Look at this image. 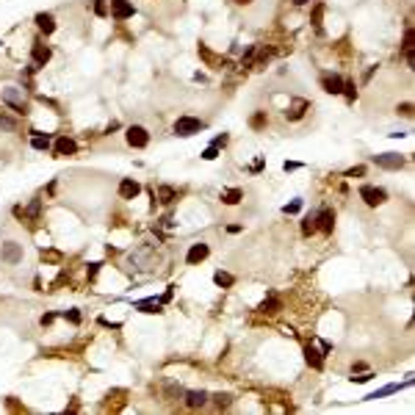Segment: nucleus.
Segmentation results:
<instances>
[{
	"mask_svg": "<svg viewBox=\"0 0 415 415\" xmlns=\"http://www.w3.org/2000/svg\"><path fill=\"white\" fill-rule=\"evenodd\" d=\"M299 208H302V199H294L291 205H285V213H296Z\"/></svg>",
	"mask_w": 415,
	"mask_h": 415,
	"instance_id": "32",
	"label": "nucleus"
},
{
	"mask_svg": "<svg viewBox=\"0 0 415 415\" xmlns=\"http://www.w3.org/2000/svg\"><path fill=\"white\" fill-rule=\"evenodd\" d=\"M213 282H216L219 288H230V285L236 282V277H233V274H227V271H216V274H213Z\"/></svg>",
	"mask_w": 415,
	"mask_h": 415,
	"instance_id": "20",
	"label": "nucleus"
},
{
	"mask_svg": "<svg viewBox=\"0 0 415 415\" xmlns=\"http://www.w3.org/2000/svg\"><path fill=\"white\" fill-rule=\"evenodd\" d=\"M158 199H161L163 205L175 202V188H169V186H161V188H158Z\"/></svg>",
	"mask_w": 415,
	"mask_h": 415,
	"instance_id": "21",
	"label": "nucleus"
},
{
	"mask_svg": "<svg viewBox=\"0 0 415 415\" xmlns=\"http://www.w3.org/2000/svg\"><path fill=\"white\" fill-rule=\"evenodd\" d=\"M78 153V144L67 136H61L59 141H56V155H75Z\"/></svg>",
	"mask_w": 415,
	"mask_h": 415,
	"instance_id": "15",
	"label": "nucleus"
},
{
	"mask_svg": "<svg viewBox=\"0 0 415 415\" xmlns=\"http://www.w3.org/2000/svg\"><path fill=\"white\" fill-rule=\"evenodd\" d=\"M360 197H363V202L368 208H376V205L385 202V191L382 188H374V186H363L360 188Z\"/></svg>",
	"mask_w": 415,
	"mask_h": 415,
	"instance_id": "7",
	"label": "nucleus"
},
{
	"mask_svg": "<svg viewBox=\"0 0 415 415\" xmlns=\"http://www.w3.org/2000/svg\"><path fill=\"white\" fill-rule=\"evenodd\" d=\"M316 227L321 230L324 236H330L332 227H335V213H332L330 208H321V211L316 213Z\"/></svg>",
	"mask_w": 415,
	"mask_h": 415,
	"instance_id": "8",
	"label": "nucleus"
},
{
	"mask_svg": "<svg viewBox=\"0 0 415 415\" xmlns=\"http://www.w3.org/2000/svg\"><path fill=\"white\" fill-rule=\"evenodd\" d=\"M22 244H17V241H6V244H0V260L9 263V266H17V263H22Z\"/></svg>",
	"mask_w": 415,
	"mask_h": 415,
	"instance_id": "2",
	"label": "nucleus"
},
{
	"mask_svg": "<svg viewBox=\"0 0 415 415\" xmlns=\"http://www.w3.org/2000/svg\"><path fill=\"white\" fill-rule=\"evenodd\" d=\"M208 255H211V246L205 244V241L191 244V249H188V255H186V263H188V266H197V263H202Z\"/></svg>",
	"mask_w": 415,
	"mask_h": 415,
	"instance_id": "6",
	"label": "nucleus"
},
{
	"mask_svg": "<svg viewBox=\"0 0 415 415\" xmlns=\"http://www.w3.org/2000/svg\"><path fill=\"white\" fill-rule=\"evenodd\" d=\"M50 56H53V50H50V47H47V44L36 42V44H34V50H31V59H34V69L44 67V64L50 61Z\"/></svg>",
	"mask_w": 415,
	"mask_h": 415,
	"instance_id": "9",
	"label": "nucleus"
},
{
	"mask_svg": "<svg viewBox=\"0 0 415 415\" xmlns=\"http://www.w3.org/2000/svg\"><path fill=\"white\" fill-rule=\"evenodd\" d=\"M316 230H318L316 227V216H307V219L302 221V233H305V236H313Z\"/></svg>",
	"mask_w": 415,
	"mask_h": 415,
	"instance_id": "24",
	"label": "nucleus"
},
{
	"mask_svg": "<svg viewBox=\"0 0 415 415\" xmlns=\"http://www.w3.org/2000/svg\"><path fill=\"white\" fill-rule=\"evenodd\" d=\"M307 108H310V102H307V100H296L288 111H285V117H288L291 122H296V119L305 117V111H307Z\"/></svg>",
	"mask_w": 415,
	"mask_h": 415,
	"instance_id": "16",
	"label": "nucleus"
},
{
	"mask_svg": "<svg viewBox=\"0 0 415 415\" xmlns=\"http://www.w3.org/2000/svg\"><path fill=\"white\" fill-rule=\"evenodd\" d=\"M31 147H34V150H47V147H50V136H34V138H31Z\"/></svg>",
	"mask_w": 415,
	"mask_h": 415,
	"instance_id": "22",
	"label": "nucleus"
},
{
	"mask_svg": "<svg viewBox=\"0 0 415 415\" xmlns=\"http://www.w3.org/2000/svg\"><path fill=\"white\" fill-rule=\"evenodd\" d=\"M205 401H208V393H205V390H188V393H186V404L191 407V410L202 407Z\"/></svg>",
	"mask_w": 415,
	"mask_h": 415,
	"instance_id": "17",
	"label": "nucleus"
},
{
	"mask_svg": "<svg viewBox=\"0 0 415 415\" xmlns=\"http://www.w3.org/2000/svg\"><path fill=\"white\" fill-rule=\"evenodd\" d=\"M94 11H97L100 17H105V0H97V3H94Z\"/></svg>",
	"mask_w": 415,
	"mask_h": 415,
	"instance_id": "34",
	"label": "nucleus"
},
{
	"mask_svg": "<svg viewBox=\"0 0 415 415\" xmlns=\"http://www.w3.org/2000/svg\"><path fill=\"white\" fill-rule=\"evenodd\" d=\"M138 191H141V186H138L133 178H125L119 183V197H122V199H133V197H138Z\"/></svg>",
	"mask_w": 415,
	"mask_h": 415,
	"instance_id": "12",
	"label": "nucleus"
},
{
	"mask_svg": "<svg viewBox=\"0 0 415 415\" xmlns=\"http://www.w3.org/2000/svg\"><path fill=\"white\" fill-rule=\"evenodd\" d=\"M282 310V302L277 296H269V299H263V305H260V313L266 316H274V313H280Z\"/></svg>",
	"mask_w": 415,
	"mask_h": 415,
	"instance_id": "18",
	"label": "nucleus"
},
{
	"mask_svg": "<svg viewBox=\"0 0 415 415\" xmlns=\"http://www.w3.org/2000/svg\"><path fill=\"white\" fill-rule=\"evenodd\" d=\"M263 122H266V114H255L252 117V127H260Z\"/></svg>",
	"mask_w": 415,
	"mask_h": 415,
	"instance_id": "33",
	"label": "nucleus"
},
{
	"mask_svg": "<svg viewBox=\"0 0 415 415\" xmlns=\"http://www.w3.org/2000/svg\"><path fill=\"white\" fill-rule=\"evenodd\" d=\"M125 138H127V144L136 147V150H144V147L150 144V133H147L141 125H130L127 127V133H125Z\"/></svg>",
	"mask_w": 415,
	"mask_h": 415,
	"instance_id": "3",
	"label": "nucleus"
},
{
	"mask_svg": "<svg viewBox=\"0 0 415 415\" xmlns=\"http://www.w3.org/2000/svg\"><path fill=\"white\" fill-rule=\"evenodd\" d=\"M233 3H236V6H249L252 0H233Z\"/></svg>",
	"mask_w": 415,
	"mask_h": 415,
	"instance_id": "37",
	"label": "nucleus"
},
{
	"mask_svg": "<svg viewBox=\"0 0 415 415\" xmlns=\"http://www.w3.org/2000/svg\"><path fill=\"white\" fill-rule=\"evenodd\" d=\"M111 14H114V20H127V17H133V3H130V0H114V6H111Z\"/></svg>",
	"mask_w": 415,
	"mask_h": 415,
	"instance_id": "10",
	"label": "nucleus"
},
{
	"mask_svg": "<svg viewBox=\"0 0 415 415\" xmlns=\"http://www.w3.org/2000/svg\"><path fill=\"white\" fill-rule=\"evenodd\" d=\"M213 401H216L219 410H227V407L233 404V396H230V393H219V396H213Z\"/></svg>",
	"mask_w": 415,
	"mask_h": 415,
	"instance_id": "23",
	"label": "nucleus"
},
{
	"mask_svg": "<svg viewBox=\"0 0 415 415\" xmlns=\"http://www.w3.org/2000/svg\"><path fill=\"white\" fill-rule=\"evenodd\" d=\"M305 360H307L310 368H316V371H321L324 368V355L318 352V349H313V346H305Z\"/></svg>",
	"mask_w": 415,
	"mask_h": 415,
	"instance_id": "14",
	"label": "nucleus"
},
{
	"mask_svg": "<svg viewBox=\"0 0 415 415\" xmlns=\"http://www.w3.org/2000/svg\"><path fill=\"white\" fill-rule=\"evenodd\" d=\"M321 89L327 94H340L343 92V78L340 75H324L321 78Z\"/></svg>",
	"mask_w": 415,
	"mask_h": 415,
	"instance_id": "11",
	"label": "nucleus"
},
{
	"mask_svg": "<svg viewBox=\"0 0 415 415\" xmlns=\"http://www.w3.org/2000/svg\"><path fill=\"white\" fill-rule=\"evenodd\" d=\"M343 92H346V100H349V102H355L357 89H355V83H352V80H346V83H343Z\"/></svg>",
	"mask_w": 415,
	"mask_h": 415,
	"instance_id": "27",
	"label": "nucleus"
},
{
	"mask_svg": "<svg viewBox=\"0 0 415 415\" xmlns=\"http://www.w3.org/2000/svg\"><path fill=\"white\" fill-rule=\"evenodd\" d=\"M216 155H219V147H208V150H205V153H202V158H205V161H213V158H216Z\"/></svg>",
	"mask_w": 415,
	"mask_h": 415,
	"instance_id": "28",
	"label": "nucleus"
},
{
	"mask_svg": "<svg viewBox=\"0 0 415 415\" xmlns=\"http://www.w3.org/2000/svg\"><path fill=\"white\" fill-rule=\"evenodd\" d=\"M36 28H39V31H42L44 36H50L53 31H56V17H53V14H36Z\"/></svg>",
	"mask_w": 415,
	"mask_h": 415,
	"instance_id": "13",
	"label": "nucleus"
},
{
	"mask_svg": "<svg viewBox=\"0 0 415 415\" xmlns=\"http://www.w3.org/2000/svg\"><path fill=\"white\" fill-rule=\"evenodd\" d=\"M202 127H205V125L199 122V119H194V117H180L178 122H175V127H172V130H175L178 136H194V133H199Z\"/></svg>",
	"mask_w": 415,
	"mask_h": 415,
	"instance_id": "4",
	"label": "nucleus"
},
{
	"mask_svg": "<svg viewBox=\"0 0 415 415\" xmlns=\"http://www.w3.org/2000/svg\"><path fill=\"white\" fill-rule=\"evenodd\" d=\"M39 211H42V199H34V202L28 205L25 216H31V219H36V216H39Z\"/></svg>",
	"mask_w": 415,
	"mask_h": 415,
	"instance_id": "25",
	"label": "nucleus"
},
{
	"mask_svg": "<svg viewBox=\"0 0 415 415\" xmlns=\"http://www.w3.org/2000/svg\"><path fill=\"white\" fill-rule=\"evenodd\" d=\"M0 127H3V130H17V122L9 119L6 114H0Z\"/></svg>",
	"mask_w": 415,
	"mask_h": 415,
	"instance_id": "26",
	"label": "nucleus"
},
{
	"mask_svg": "<svg viewBox=\"0 0 415 415\" xmlns=\"http://www.w3.org/2000/svg\"><path fill=\"white\" fill-rule=\"evenodd\" d=\"M0 100L6 102V105H11L14 108V114H28V102H25V94H22V89L20 86H3V92H0Z\"/></svg>",
	"mask_w": 415,
	"mask_h": 415,
	"instance_id": "1",
	"label": "nucleus"
},
{
	"mask_svg": "<svg viewBox=\"0 0 415 415\" xmlns=\"http://www.w3.org/2000/svg\"><path fill=\"white\" fill-rule=\"evenodd\" d=\"M363 175H365V166H355V169L346 172V178H363Z\"/></svg>",
	"mask_w": 415,
	"mask_h": 415,
	"instance_id": "29",
	"label": "nucleus"
},
{
	"mask_svg": "<svg viewBox=\"0 0 415 415\" xmlns=\"http://www.w3.org/2000/svg\"><path fill=\"white\" fill-rule=\"evenodd\" d=\"M374 163L382 166V169H401L404 166V158L396 153H382V155H374Z\"/></svg>",
	"mask_w": 415,
	"mask_h": 415,
	"instance_id": "5",
	"label": "nucleus"
},
{
	"mask_svg": "<svg viewBox=\"0 0 415 415\" xmlns=\"http://www.w3.org/2000/svg\"><path fill=\"white\" fill-rule=\"evenodd\" d=\"M398 114H401V117H413V105H410V102H404V105H398Z\"/></svg>",
	"mask_w": 415,
	"mask_h": 415,
	"instance_id": "31",
	"label": "nucleus"
},
{
	"mask_svg": "<svg viewBox=\"0 0 415 415\" xmlns=\"http://www.w3.org/2000/svg\"><path fill=\"white\" fill-rule=\"evenodd\" d=\"M224 144H227V136H224V133L213 138V147H224Z\"/></svg>",
	"mask_w": 415,
	"mask_h": 415,
	"instance_id": "36",
	"label": "nucleus"
},
{
	"mask_svg": "<svg viewBox=\"0 0 415 415\" xmlns=\"http://www.w3.org/2000/svg\"><path fill=\"white\" fill-rule=\"evenodd\" d=\"M241 199H244V191H241V188H230V191L221 194V202H227V205H238Z\"/></svg>",
	"mask_w": 415,
	"mask_h": 415,
	"instance_id": "19",
	"label": "nucleus"
},
{
	"mask_svg": "<svg viewBox=\"0 0 415 415\" xmlns=\"http://www.w3.org/2000/svg\"><path fill=\"white\" fill-rule=\"evenodd\" d=\"M305 3H310V0H294V6H305Z\"/></svg>",
	"mask_w": 415,
	"mask_h": 415,
	"instance_id": "38",
	"label": "nucleus"
},
{
	"mask_svg": "<svg viewBox=\"0 0 415 415\" xmlns=\"http://www.w3.org/2000/svg\"><path fill=\"white\" fill-rule=\"evenodd\" d=\"M67 318H69L72 324H80V313H78V310H69V313H67Z\"/></svg>",
	"mask_w": 415,
	"mask_h": 415,
	"instance_id": "35",
	"label": "nucleus"
},
{
	"mask_svg": "<svg viewBox=\"0 0 415 415\" xmlns=\"http://www.w3.org/2000/svg\"><path fill=\"white\" fill-rule=\"evenodd\" d=\"M321 14H324V6H316L313 9V25H321Z\"/></svg>",
	"mask_w": 415,
	"mask_h": 415,
	"instance_id": "30",
	"label": "nucleus"
}]
</instances>
